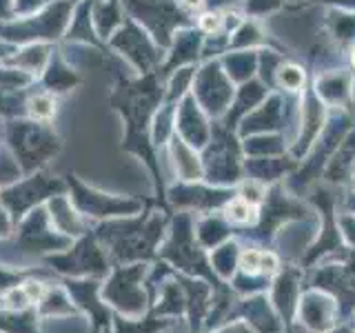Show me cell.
<instances>
[{"instance_id": "6da1fadb", "label": "cell", "mask_w": 355, "mask_h": 333, "mask_svg": "<svg viewBox=\"0 0 355 333\" xmlns=\"http://www.w3.org/2000/svg\"><path fill=\"white\" fill-rule=\"evenodd\" d=\"M71 242L51 227L44 207H38L20 218L7 240H0V264L16 271H33L44 266L49 255L64 251Z\"/></svg>"}, {"instance_id": "277c9868", "label": "cell", "mask_w": 355, "mask_h": 333, "mask_svg": "<svg viewBox=\"0 0 355 333\" xmlns=\"http://www.w3.org/2000/svg\"><path fill=\"white\" fill-rule=\"evenodd\" d=\"M44 266L60 280H80V278L105 280L114 264L94 233H85V236L76 238L64 251L49 255L44 260Z\"/></svg>"}, {"instance_id": "52a82bcc", "label": "cell", "mask_w": 355, "mask_h": 333, "mask_svg": "<svg viewBox=\"0 0 355 333\" xmlns=\"http://www.w3.org/2000/svg\"><path fill=\"white\" fill-rule=\"evenodd\" d=\"M44 211H47L51 227L58 233H62L64 238L76 240V238L85 236V233H89L87 225H85V216L78 211V207L73 205V200L58 194V196H53V198L47 200Z\"/></svg>"}, {"instance_id": "3957f363", "label": "cell", "mask_w": 355, "mask_h": 333, "mask_svg": "<svg viewBox=\"0 0 355 333\" xmlns=\"http://www.w3.org/2000/svg\"><path fill=\"white\" fill-rule=\"evenodd\" d=\"M149 262L116 264L103 280V298L116 316L142 318L151 314V291L147 287Z\"/></svg>"}, {"instance_id": "5bb4252c", "label": "cell", "mask_w": 355, "mask_h": 333, "mask_svg": "<svg viewBox=\"0 0 355 333\" xmlns=\"http://www.w3.org/2000/svg\"><path fill=\"white\" fill-rule=\"evenodd\" d=\"M282 83H286L288 87H297L300 83H302V76H300L297 69H286L282 74Z\"/></svg>"}, {"instance_id": "7c38bea8", "label": "cell", "mask_w": 355, "mask_h": 333, "mask_svg": "<svg viewBox=\"0 0 355 333\" xmlns=\"http://www.w3.org/2000/svg\"><path fill=\"white\" fill-rule=\"evenodd\" d=\"M14 218H11L9 211L0 205V240H7L11 233H14Z\"/></svg>"}, {"instance_id": "ba28073f", "label": "cell", "mask_w": 355, "mask_h": 333, "mask_svg": "<svg viewBox=\"0 0 355 333\" xmlns=\"http://www.w3.org/2000/svg\"><path fill=\"white\" fill-rule=\"evenodd\" d=\"M36 311L42 320H69V318H80L78 309L73 305V300L67 291V287L62 280H53L44 296L40 298V302L36 305Z\"/></svg>"}, {"instance_id": "9c48e42d", "label": "cell", "mask_w": 355, "mask_h": 333, "mask_svg": "<svg viewBox=\"0 0 355 333\" xmlns=\"http://www.w3.org/2000/svg\"><path fill=\"white\" fill-rule=\"evenodd\" d=\"M0 331L3 333H42V318L36 309L7 311L0 309Z\"/></svg>"}, {"instance_id": "4fadbf2b", "label": "cell", "mask_w": 355, "mask_h": 333, "mask_svg": "<svg viewBox=\"0 0 355 333\" xmlns=\"http://www.w3.org/2000/svg\"><path fill=\"white\" fill-rule=\"evenodd\" d=\"M33 114L40 116V118H49L51 116V103L47 98H38L36 103H33Z\"/></svg>"}, {"instance_id": "7a4b0ae2", "label": "cell", "mask_w": 355, "mask_h": 333, "mask_svg": "<svg viewBox=\"0 0 355 333\" xmlns=\"http://www.w3.org/2000/svg\"><path fill=\"white\" fill-rule=\"evenodd\" d=\"M98 242L107 251L111 264H133V262H149L155 255V247L162 236L160 220H129L116 218L107 220L103 227L94 233Z\"/></svg>"}, {"instance_id": "30bf717a", "label": "cell", "mask_w": 355, "mask_h": 333, "mask_svg": "<svg viewBox=\"0 0 355 333\" xmlns=\"http://www.w3.org/2000/svg\"><path fill=\"white\" fill-rule=\"evenodd\" d=\"M171 327V320L147 314L142 318H125L114 316V329L111 333H164Z\"/></svg>"}, {"instance_id": "5b68a950", "label": "cell", "mask_w": 355, "mask_h": 333, "mask_svg": "<svg viewBox=\"0 0 355 333\" xmlns=\"http://www.w3.org/2000/svg\"><path fill=\"white\" fill-rule=\"evenodd\" d=\"M69 291L80 318L87 320L89 333H111L114 329V311L103 298V280L80 278V280H62Z\"/></svg>"}, {"instance_id": "9a60e30c", "label": "cell", "mask_w": 355, "mask_h": 333, "mask_svg": "<svg viewBox=\"0 0 355 333\" xmlns=\"http://www.w3.org/2000/svg\"><path fill=\"white\" fill-rule=\"evenodd\" d=\"M218 25H220V18H218V16H211V14L205 16V27H207V29H216Z\"/></svg>"}, {"instance_id": "2e32d148", "label": "cell", "mask_w": 355, "mask_h": 333, "mask_svg": "<svg viewBox=\"0 0 355 333\" xmlns=\"http://www.w3.org/2000/svg\"><path fill=\"white\" fill-rule=\"evenodd\" d=\"M220 333H247V329H244V327H229V329L220 331Z\"/></svg>"}, {"instance_id": "e0dca14e", "label": "cell", "mask_w": 355, "mask_h": 333, "mask_svg": "<svg viewBox=\"0 0 355 333\" xmlns=\"http://www.w3.org/2000/svg\"><path fill=\"white\" fill-rule=\"evenodd\" d=\"M0 333H3V331H0Z\"/></svg>"}, {"instance_id": "8992f818", "label": "cell", "mask_w": 355, "mask_h": 333, "mask_svg": "<svg viewBox=\"0 0 355 333\" xmlns=\"http://www.w3.org/2000/svg\"><path fill=\"white\" fill-rule=\"evenodd\" d=\"M73 205L85 218H94V220H116V218H125L138 211V203L127 198H114V196H105V194H96L89 191V189L73 185Z\"/></svg>"}, {"instance_id": "8fae6325", "label": "cell", "mask_w": 355, "mask_h": 333, "mask_svg": "<svg viewBox=\"0 0 355 333\" xmlns=\"http://www.w3.org/2000/svg\"><path fill=\"white\" fill-rule=\"evenodd\" d=\"M227 216L231 222H247L251 218V207L247 203H242V200H238V203H231L227 207Z\"/></svg>"}]
</instances>
